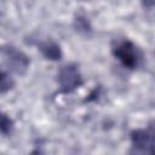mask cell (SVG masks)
Segmentation results:
<instances>
[{
  "label": "cell",
  "mask_w": 155,
  "mask_h": 155,
  "mask_svg": "<svg viewBox=\"0 0 155 155\" xmlns=\"http://www.w3.org/2000/svg\"><path fill=\"white\" fill-rule=\"evenodd\" d=\"M113 54L121 62L124 67L128 69H136L142 61L140 51L130 40L117 41L113 47Z\"/></svg>",
  "instance_id": "6da1fadb"
},
{
  "label": "cell",
  "mask_w": 155,
  "mask_h": 155,
  "mask_svg": "<svg viewBox=\"0 0 155 155\" xmlns=\"http://www.w3.org/2000/svg\"><path fill=\"white\" fill-rule=\"evenodd\" d=\"M132 148L139 153H155V126L134 131L131 136Z\"/></svg>",
  "instance_id": "7a4b0ae2"
},
{
  "label": "cell",
  "mask_w": 155,
  "mask_h": 155,
  "mask_svg": "<svg viewBox=\"0 0 155 155\" xmlns=\"http://www.w3.org/2000/svg\"><path fill=\"white\" fill-rule=\"evenodd\" d=\"M4 58L8 63V65L16 71V73H23L28 67V58L22 53L15 50L13 47H10L8 50H2Z\"/></svg>",
  "instance_id": "277c9868"
},
{
  "label": "cell",
  "mask_w": 155,
  "mask_h": 155,
  "mask_svg": "<svg viewBox=\"0 0 155 155\" xmlns=\"http://www.w3.org/2000/svg\"><path fill=\"white\" fill-rule=\"evenodd\" d=\"M12 85H13V81L6 75L5 71H2L1 73V92L2 93L6 92L7 90H10L12 87Z\"/></svg>",
  "instance_id": "52a82bcc"
},
{
  "label": "cell",
  "mask_w": 155,
  "mask_h": 155,
  "mask_svg": "<svg viewBox=\"0 0 155 155\" xmlns=\"http://www.w3.org/2000/svg\"><path fill=\"white\" fill-rule=\"evenodd\" d=\"M12 128V121L10 120V117H7V115L2 114L1 115V122H0V130L2 134H7Z\"/></svg>",
  "instance_id": "8992f818"
},
{
  "label": "cell",
  "mask_w": 155,
  "mask_h": 155,
  "mask_svg": "<svg viewBox=\"0 0 155 155\" xmlns=\"http://www.w3.org/2000/svg\"><path fill=\"white\" fill-rule=\"evenodd\" d=\"M40 51L42 52V54L48 58V59H53V61H57L61 58L62 56V52H61V48L53 44V42H44L40 45Z\"/></svg>",
  "instance_id": "5b68a950"
},
{
  "label": "cell",
  "mask_w": 155,
  "mask_h": 155,
  "mask_svg": "<svg viewBox=\"0 0 155 155\" xmlns=\"http://www.w3.org/2000/svg\"><path fill=\"white\" fill-rule=\"evenodd\" d=\"M58 80L61 84V87L64 90V92H71L76 87H79L82 84L81 76L79 74V70L74 65H65L61 70L58 75Z\"/></svg>",
  "instance_id": "3957f363"
}]
</instances>
